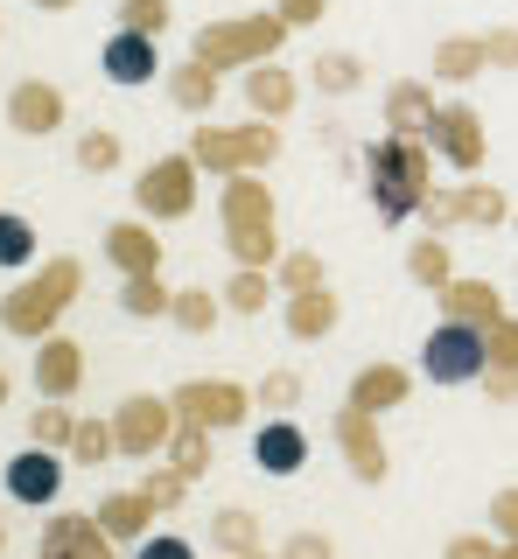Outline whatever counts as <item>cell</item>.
Here are the masks:
<instances>
[{
  "label": "cell",
  "mask_w": 518,
  "mask_h": 559,
  "mask_svg": "<svg viewBox=\"0 0 518 559\" xmlns=\"http://www.w3.org/2000/svg\"><path fill=\"white\" fill-rule=\"evenodd\" d=\"M78 287H84V266H78V259H71V252L49 259V266L28 280V287H14L8 301H0V329H8V336H28V343L57 336L63 308L78 301Z\"/></svg>",
  "instance_id": "6da1fadb"
},
{
  "label": "cell",
  "mask_w": 518,
  "mask_h": 559,
  "mask_svg": "<svg viewBox=\"0 0 518 559\" xmlns=\"http://www.w3.org/2000/svg\"><path fill=\"white\" fill-rule=\"evenodd\" d=\"M189 154H197L203 175H259L273 154H281V127H273V119H246V127L197 119V133H189Z\"/></svg>",
  "instance_id": "7a4b0ae2"
},
{
  "label": "cell",
  "mask_w": 518,
  "mask_h": 559,
  "mask_svg": "<svg viewBox=\"0 0 518 559\" xmlns=\"http://www.w3.org/2000/svg\"><path fill=\"white\" fill-rule=\"evenodd\" d=\"M287 28L281 14H232V22H203L197 28V43H189V57H203V63H217V70H232V63H273L281 57V43H287Z\"/></svg>",
  "instance_id": "3957f363"
},
{
  "label": "cell",
  "mask_w": 518,
  "mask_h": 559,
  "mask_svg": "<svg viewBox=\"0 0 518 559\" xmlns=\"http://www.w3.org/2000/svg\"><path fill=\"white\" fill-rule=\"evenodd\" d=\"M491 329H470V322H435V336L421 343V371L435 378V384H470V378H483L491 371Z\"/></svg>",
  "instance_id": "277c9868"
},
{
  "label": "cell",
  "mask_w": 518,
  "mask_h": 559,
  "mask_svg": "<svg viewBox=\"0 0 518 559\" xmlns=\"http://www.w3.org/2000/svg\"><path fill=\"white\" fill-rule=\"evenodd\" d=\"M176 399H154V392H133V399H119V413H113V433H119V454L127 462H162V448H168V433H176Z\"/></svg>",
  "instance_id": "5b68a950"
},
{
  "label": "cell",
  "mask_w": 518,
  "mask_h": 559,
  "mask_svg": "<svg viewBox=\"0 0 518 559\" xmlns=\"http://www.w3.org/2000/svg\"><path fill=\"white\" fill-rule=\"evenodd\" d=\"M197 154H162V162H154L141 182H133V203H141V217H189V210H197Z\"/></svg>",
  "instance_id": "8992f818"
},
{
  "label": "cell",
  "mask_w": 518,
  "mask_h": 559,
  "mask_svg": "<svg viewBox=\"0 0 518 559\" xmlns=\"http://www.w3.org/2000/svg\"><path fill=\"white\" fill-rule=\"evenodd\" d=\"M176 413L183 419H197V427H211V433H224V427H238L259 399L246 392V384H232V378H189V384H176Z\"/></svg>",
  "instance_id": "52a82bcc"
},
{
  "label": "cell",
  "mask_w": 518,
  "mask_h": 559,
  "mask_svg": "<svg viewBox=\"0 0 518 559\" xmlns=\"http://www.w3.org/2000/svg\"><path fill=\"white\" fill-rule=\"evenodd\" d=\"M330 433H337V448L351 454V476L357 483H386V433H378V413H365V406L343 399L337 419H330Z\"/></svg>",
  "instance_id": "ba28073f"
},
{
  "label": "cell",
  "mask_w": 518,
  "mask_h": 559,
  "mask_svg": "<svg viewBox=\"0 0 518 559\" xmlns=\"http://www.w3.org/2000/svg\"><path fill=\"white\" fill-rule=\"evenodd\" d=\"M0 483H8L14 503H28V511H49V503L63 497V448H36V441H28V454H14Z\"/></svg>",
  "instance_id": "9c48e42d"
},
{
  "label": "cell",
  "mask_w": 518,
  "mask_h": 559,
  "mask_svg": "<svg viewBox=\"0 0 518 559\" xmlns=\"http://www.w3.org/2000/svg\"><path fill=\"white\" fill-rule=\"evenodd\" d=\"M427 147H435L456 175H476L483 168V112H470V105H442L435 127H427Z\"/></svg>",
  "instance_id": "30bf717a"
},
{
  "label": "cell",
  "mask_w": 518,
  "mask_h": 559,
  "mask_svg": "<svg viewBox=\"0 0 518 559\" xmlns=\"http://www.w3.org/2000/svg\"><path fill=\"white\" fill-rule=\"evenodd\" d=\"M36 559H113V538H106V524H98V518L57 511V518L43 524V552Z\"/></svg>",
  "instance_id": "8fae6325"
},
{
  "label": "cell",
  "mask_w": 518,
  "mask_h": 559,
  "mask_svg": "<svg viewBox=\"0 0 518 559\" xmlns=\"http://www.w3.org/2000/svg\"><path fill=\"white\" fill-rule=\"evenodd\" d=\"M98 63H106L113 84L141 92V84H154V70H162V49H154V35H141V28H119L113 43L98 49Z\"/></svg>",
  "instance_id": "7c38bea8"
},
{
  "label": "cell",
  "mask_w": 518,
  "mask_h": 559,
  "mask_svg": "<svg viewBox=\"0 0 518 559\" xmlns=\"http://www.w3.org/2000/svg\"><path fill=\"white\" fill-rule=\"evenodd\" d=\"M8 127L28 133V140L57 133V127H63V92H57V84H43V78H22V84L8 92Z\"/></svg>",
  "instance_id": "4fadbf2b"
},
{
  "label": "cell",
  "mask_w": 518,
  "mask_h": 559,
  "mask_svg": "<svg viewBox=\"0 0 518 559\" xmlns=\"http://www.w3.org/2000/svg\"><path fill=\"white\" fill-rule=\"evenodd\" d=\"M365 175H400V182H427L435 175V147L413 133H386L365 147Z\"/></svg>",
  "instance_id": "5bb4252c"
},
{
  "label": "cell",
  "mask_w": 518,
  "mask_h": 559,
  "mask_svg": "<svg viewBox=\"0 0 518 559\" xmlns=\"http://www.w3.org/2000/svg\"><path fill=\"white\" fill-rule=\"evenodd\" d=\"M84 384V349L71 336H43L36 343V392L43 399H78Z\"/></svg>",
  "instance_id": "9a60e30c"
},
{
  "label": "cell",
  "mask_w": 518,
  "mask_h": 559,
  "mask_svg": "<svg viewBox=\"0 0 518 559\" xmlns=\"http://www.w3.org/2000/svg\"><path fill=\"white\" fill-rule=\"evenodd\" d=\"M435 301H442L448 322H470V329H497V322H505V301H497L491 280H448Z\"/></svg>",
  "instance_id": "2e32d148"
},
{
  "label": "cell",
  "mask_w": 518,
  "mask_h": 559,
  "mask_svg": "<svg viewBox=\"0 0 518 559\" xmlns=\"http://www.w3.org/2000/svg\"><path fill=\"white\" fill-rule=\"evenodd\" d=\"M92 518L106 524V538H113V546H141V538H148V524H154V497H148V489H113V497L98 503Z\"/></svg>",
  "instance_id": "e0dca14e"
},
{
  "label": "cell",
  "mask_w": 518,
  "mask_h": 559,
  "mask_svg": "<svg viewBox=\"0 0 518 559\" xmlns=\"http://www.w3.org/2000/svg\"><path fill=\"white\" fill-rule=\"evenodd\" d=\"M106 259L119 273H162V231L154 224H106Z\"/></svg>",
  "instance_id": "ac0fdd59"
},
{
  "label": "cell",
  "mask_w": 518,
  "mask_h": 559,
  "mask_svg": "<svg viewBox=\"0 0 518 559\" xmlns=\"http://www.w3.org/2000/svg\"><path fill=\"white\" fill-rule=\"evenodd\" d=\"M252 462L267 468V476H295V468L308 462V433L295 427V419H267V427L252 433Z\"/></svg>",
  "instance_id": "d6986e66"
},
{
  "label": "cell",
  "mask_w": 518,
  "mask_h": 559,
  "mask_svg": "<svg viewBox=\"0 0 518 559\" xmlns=\"http://www.w3.org/2000/svg\"><path fill=\"white\" fill-rule=\"evenodd\" d=\"M295 98H302V84H295V70L287 63H252L246 70V105L259 119H287L295 112Z\"/></svg>",
  "instance_id": "ffe728a7"
},
{
  "label": "cell",
  "mask_w": 518,
  "mask_h": 559,
  "mask_svg": "<svg viewBox=\"0 0 518 559\" xmlns=\"http://www.w3.org/2000/svg\"><path fill=\"white\" fill-rule=\"evenodd\" d=\"M217 217H224V231H238V224H273V189L259 182V175H224Z\"/></svg>",
  "instance_id": "44dd1931"
},
{
  "label": "cell",
  "mask_w": 518,
  "mask_h": 559,
  "mask_svg": "<svg viewBox=\"0 0 518 559\" xmlns=\"http://www.w3.org/2000/svg\"><path fill=\"white\" fill-rule=\"evenodd\" d=\"M337 314H343L337 287H308V294H287V336H295V343H322V336L337 329Z\"/></svg>",
  "instance_id": "7402d4cb"
},
{
  "label": "cell",
  "mask_w": 518,
  "mask_h": 559,
  "mask_svg": "<svg viewBox=\"0 0 518 559\" xmlns=\"http://www.w3.org/2000/svg\"><path fill=\"white\" fill-rule=\"evenodd\" d=\"M217 78H224V70H217V63H203V57L176 63V70H168V98H176V112H189V119L217 112Z\"/></svg>",
  "instance_id": "603a6c76"
},
{
  "label": "cell",
  "mask_w": 518,
  "mask_h": 559,
  "mask_svg": "<svg viewBox=\"0 0 518 559\" xmlns=\"http://www.w3.org/2000/svg\"><path fill=\"white\" fill-rule=\"evenodd\" d=\"M407 392H413V371H400V364H365V371L351 378V406H365V413L407 406Z\"/></svg>",
  "instance_id": "cb8c5ba5"
},
{
  "label": "cell",
  "mask_w": 518,
  "mask_h": 559,
  "mask_svg": "<svg viewBox=\"0 0 518 559\" xmlns=\"http://www.w3.org/2000/svg\"><path fill=\"white\" fill-rule=\"evenodd\" d=\"M435 92H427V84H392L386 92V133H413V140H427V127H435Z\"/></svg>",
  "instance_id": "d4e9b609"
},
{
  "label": "cell",
  "mask_w": 518,
  "mask_h": 559,
  "mask_svg": "<svg viewBox=\"0 0 518 559\" xmlns=\"http://www.w3.org/2000/svg\"><path fill=\"white\" fill-rule=\"evenodd\" d=\"M435 182H400V175H372V210L386 224H407V217H421V197Z\"/></svg>",
  "instance_id": "484cf974"
},
{
  "label": "cell",
  "mask_w": 518,
  "mask_h": 559,
  "mask_svg": "<svg viewBox=\"0 0 518 559\" xmlns=\"http://www.w3.org/2000/svg\"><path fill=\"white\" fill-rule=\"evenodd\" d=\"M211 546H217L224 559H246V552H259V518H252V511H238V503L211 511Z\"/></svg>",
  "instance_id": "4316f807"
},
{
  "label": "cell",
  "mask_w": 518,
  "mask_h": 559,
  "mask_svg": "<svg viewBox=\"0 0 518 559\" xmlns=\"http://www.w3.org/2000/svg\"><path fill=\"white\" fill-rule=\"evenodd\" d=\"M407 280H413V287H427V294H442L448 280H456L448 245H442V238H413V245H407Z\"/></svg>",
  "instance_id": "83f0119b"
},
{
  "label": "cell",
  "mask_w": 518,
  "mask_h": 559,
  "mask_svg": "<svg viewBox=\"0 0 518 559\" xmlns=\"http://www.w3.org/2000/svg\"><path fill=\"white\" fill-rule=\"evenodd\" d=\"M224 252H232V266H281V231L273 224H238V231H224Z\"/></svg>",
  "instance_id": "f1b7e54d"
},
{
  "label": "cell",
  "mask_w": 518,
  "mask_h": 559,
  "mask_svg": "<svg viewBox=\"0 0 518 559\" xmlns=\"http://www.w3.org/2000/svg\"><path fill=\"white\" fill-rule=\"evenodd\" d=\"M162 462H176L189 483L211 468V427H197V419H176V433H168V448H162Z\"/></svg>",
  "instance_id": "f546056e"
},
{
  "label": "cell",
  "mask_w": 518,
  "mask_h": 559,
  "mask_svg": "<svg viewBox=\"0 0 518 559\" xmlns=\"http://www.w3.org/2000/svg\"><path fill=\"white\" fill-rule=\"evenodd\" d=\"M483 63H491V57H483V35H448V43L435 49V78L442 84H470Z\"/></svg>",
  "instance_id": "4dcf8cb0"
},
{
  "label": "cell",
  "mask_w": 518,
  "mask_h": 559,
  "mask_svg": "<svg viewBox=\"0 0 518 559\" xmlns=\"http://www.w3.org/2000/svg\"><path fill=\"white\" fill-rule=\"evenodd\" d=\"M71 433H78L71 399H43L36 419H28V441H36V448H63V454H71Z\"/></svg>",
  "instance_id": "1f68e13d"
},
{
  "label": "cell",
  "mask_w": 518,
  "mask_h": 559,
  "mask_svg": "<svg viewBox=\"0 0 518 559\" xmlns=\"http://www.w3.org/2000/svg\"><path fill=\"white\" fill-rule=\"evenodd\" d=\"M267 301H273V273L267 266H238L232 280H224V308L232 314H259Z\"/></svg>",
  "instance_id": "d6a6232c"
},
{
  "label": "cell",
  "mask_w": 518,
  "mask_h": 559,
  "mask_svg": "<svg viewBox=\"0 0 518 559\" xmlns=\"http://www.w3.org/2000/svg\"><path fill=\"white\" fill-rule=\"evenodd\" d=\"M22 266H36V224L0 210V273H22Z\"/></svg>",
  "instance_id": "836d02e7"
},
{
  "label": "cell",
  "mask_w": 518,
  "mask_h": 559,
  "mask_svg": "<svg viewBox=\"0 0 518 559\" xmlns=\"http://www.w3.org/2000/svg\"><path fill=\"white\" fill-rule=\"evenodd\" d=\"M119 308H127V314H141V322H154V314H168V308H176V294L162 287V273H133L127 287H119Z\"/></svg>",
  "instance_id": "e575fe53"
},
{
  "label": "cell",
  "mask_w": 518,
  "mask_h": 559,
  "mask_svg": "<svg viewBox=\"0 0 518 559\" xmlns=\"http://www.w3.org/2000/svg\"><path fill=\"white\" fill-rule=\"evenodd\" d=\"M217 301H224V294H211V287H183L176 308H168V322H176L183 336H203V329L217 322Z\"/></svg>",
  "instance_id": "d590c367"
},
{
  "label": "cell",
  "mask_w": 518,
  "mask_h": 559,
  "mask_svg": "<svg viewBox=\"0 0 518 559\" xmlns=\"http://www.w3.org/2000/svg\"><path fill=\"white\" fill-rule=\"evenodd\" d=\"M308 84H316L322 98H343V92H357V84H365V63H357V57H316Z\"/></svg>",
  "instance_id": "8d00e7d4"
},
{
  "label": "cell",
  "mask_w": 518,
  "mask_h": 559,
  "mask_svg": "<svg viewBox=\"0 0 518 559\" xmlns=\"http://www.w3.org/2000/svg\"><path fill=\"white\" fill-rule=\"evenodd\" d=\"M273 287L308 294V287H330V273H322V259H316V252H281V266H273Z\"/></svg>",
  "instance_id": "74e56055"
},
{
  "label": "cell",
  "mask_w": 518,
  "mask_h": 559,
  "mask_svg": "<svg viewBox=\"0 0 518 559\" xmlns=\"http://www.w3.org/2000/svg\"><path fill=\"white\" fill-rule=\"evenodd\" d=\"M71 454H78V462H113V454H119V433H113V419H78V433H71Z\"/></svg>",
  "instance_id": "f35d334b"
},
{
  "label": "cell",
  "mask_w": 518,
  "mask_h": 559,
  "mask_svg": "<svg viewBox=\"0 0 518 559\" xmlns=\"http://www.w3.org/2000/svg\"><path fill=\"white\" fill-rule=\"evenodd\" d=\"M78 168H84V175H113V168H119V133H106V127L84 133V140H78Z\"/></svg>",
  "instance_id": "ab89813d"
},
{
  "label": "cell",
  "mask_w": 518,
  "mask_h": 559,
  "mask_svg": "<svg viewBox=\"0 0 518 559\" xmlns=\"http://www.w3.org/2000/svg\"><path fill=\"white\" fill-rule=\"evenodd\" d=\"M141 489H148V497H154V511H176V503L189 497V476H183L176 462H162V468H154V476H148Z\"/></svg>",
  "instance_id": "60d3db41"
},
{
  "label": "cell",
  "mask_w": 518,
  "mask_h": 559,
  "mask_svg": "<svg viewBox=\"0 0 518 559\" xmlns=\"http://www.w3.org/2000/svg\"><path fill=\"white\" fill-rule=\"evenodd\" d=\"M119 28L162 35V28H168V0H119Z\"/></svg>",
  "instance_id": "b9f144b4"
},
{
  "label": "cell",
  "mask_w": 518,
  "mask_h": 559,
  "mask_svg": "<svg viewBox=\"0 0 518 559\" xmlns=\"http://www.w3.org/2000/svg\"><path fill=\"white\" fill-rule=\"evenodd\" d=\"M259 406H267V413H287V406H295V399H302V378L295 371H267V378H259Z\"/></svg>",
  "instance_id": "7bdbcfd3"
},
{
  "label": "cell",
  "mask_w": 518,
  "mask_h": 559,
  "mask_svg": "<svg viewBox=\"0 0 518 559\" xmlns=\"http://www.w3.org/2000/svg\"><path fill=\"white\" fill-rule=\"evenodd\" d=\"M483 343H491V371H518V322H511V314H505V322H497Z\"/></svg>",
  "instance_id": "ee69618b"
},
{
  "label": "cell",
  "mask_w": 518,
  "mask_h": 559,
  "mask_svg": "<svg viewBox=\"0 0 518 559\" xmlns=\"http://www.w3.org/2000/svg\"><path fill=\"white\" fill-rule=\"evenodd\" d=\"M133 559H197V552H189V538H176V532H162V538H141V546H133Z\"/></svg>",
  "instance_id": "f6af8a7d"
},
{
  "label": "cell",
  "mask_w": 518,
  "mask_h": 559,
  "mask_svg": "<svg viewBox=\"0 0 518 559\" xmlns=\"http://www.w3.org/2000/svg\"><path fill=\"white\" fill-rule=\"evenodd\" d=\"M322 8H330V0H273V14H281L287 28H316Z\"/></svg>",
  "instance_id": "bcb514c9"
},
{
  "label": "cell",
  "mask_w": 518,
  "mask_h": 559,
  "mask_svg": "<svg viewBox=\"0 0 518 559\" xmlns=\"http://www.w3.org/2000/svg\"><path fill=\"white\" fill-rule=\"evenodd\" d=\"M483 57H491L497 70H518V28H491L483 35Z\"/></svg>",
  "instance_id": "7dc6e473"
},
{
  "label": "cell",
  "mask_w": 518,
  "mask_h": 559,
  "mask_svg": "<svg viewBox=\"0 0 518 559\" xmlns=\"http://www.w3.org/2000/svg\"><path fill=\"white\" fill-rule=\"evenodd\" d=\"M491 524H497V538H518V483L491 497Z\"/></svg>",
  "instance_id": "c3c4849f"
},
{
  "label": "cell",
  "mask_w": 518,
  "mask_h": 559,
  "mask_svg": "<svg viewBox=\"0 0 518 559\" xmlns=\"http://www.w3.org/2000/svg\"><path fill=\"white\" fill-rule=\"evenodd\" d=\"M281 559H337V546H330L322 532H295V538L281 546Z\"/></svg>",
  "instance_id": "681fc988"
},
{
  "label": "cell",
  "mask_w": 518,
  "mask_h": 559,
  "mask_svg": "<svg viewBox=\"0 0 518 559\" xmlns=\"http://www.w3.org/2000/svg\"><path fill=\"white\" fill-rule=\"evenodd\" d=\"M442 559H497V538L462 532V538H448V552H442Z\"/></svg>",
  "instance_id": "f907efd6"
},
{
  "label": "cell",
  "mask_w": 518,
  "mask_h": 559,
  "mask_svg": "<svg viewBox=\"0 0 518 559\" xmlns=\"http://www.w3.org/2000/svg\"><path fill=\"white\" fill-rule=\"evenodd\" d=\"M483 392H491L497 406H511V399H518V371H483Z\"/></svg>",
  "instance_id": "816d5d0a"
},
{
  "label": "cell",
  "mask_w": 518,
  "mask_h": 559,
  "mask_svg": "<svg viewBox=\"0 0 518 559\" xmlns=\"http://www.w3.org/2000/svg\"><path fill=\"white\" fill-rule=\"evenodd\" d=\"M36 8H43V14H63V8H78V0H36Z\"/></svg>",
  "instance_id": "f5cc1de1"
},
{
  "label": "cell",
  "mask_w": 518,
  "mask_h": 559,
  "mask_svg": "<svg viewBox=\"0 0 518 559\" xmlns=\"http://www.w3.org/2000/svg\"><path fill=\"white\" fill-rule=\"evenodd\" d=\"M497 559H518V538H497Z\"/></svg>",
  "instance_id": "db71d44e"
},
{
  "label": "cell",
  "mask_w": 518,
  "mask_h": 559,
  "mask_svg": "<svg viewBox=\"0 0 518 559\" xmlns=\"http://www.w3.org/2000/svg\"><path fill=\"white\" fill-rule=\"evenodd\" d=\"M0 406H8V371H0Z\"/></svg>",
  "instance_id": "11a10c76"
},
{
  "label": "cell",
  "mask_w": 518,
  "mask_h": 559,
  "mask_svg": "<svg viewBox=\"0 0 518 559\" xmlns=\"http://www.w3.org/2000/svg\"><path fill=\"white\" fill-rule=\"evenodd\" d=\"M246 559H273V552H246Z\"/></svg>",
  "instance_id": "9f6ffc18"
},
{
  "label": "cell",
  "mask_w": 518,
  "mask_h": 559,
  "mask_svg": "<svg viewBox=\"0 0 518 559\" xmlns=\"http://www.w3.org/2000/svg\"><path fill=\"white\" fill-rule=\"evenodd\" d=\"M0 546H8V532H0Z\"/></svg>",
  "instance_id": "6f0895ef"
},
{
  "label": "cell",
  "mask_w": 518,
  "mask_h": 559,
  "mask_svg": "<svg viewBox=\"0 0 518 559\" xmlns=\"http://www.w3.org/2000/svg\"><path fill=\"white\" fill-rule=\"evenodd\" d=\"M511 224H518V210H511Z\"/></svg>",
  "instance_id": "680465c9"
}]
</instances>
